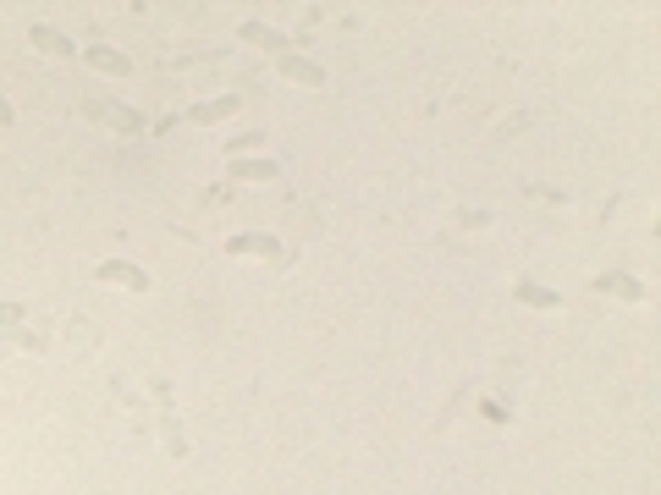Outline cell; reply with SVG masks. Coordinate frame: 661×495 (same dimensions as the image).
Wrapping results in <instances>:
<instances>
[{
  "label": "cell",
  "instance_id": "13",
  "mask_svg": "<svg viewBox=\"0 0 661 495\" xmlns=\"http://www.w3.org/2000/svg\"><path fill=\"white\" fill-rule=\"evenodd\" d=\"M17 319H22L17 303H0V330H17Z\"/></svg>",
  "mask_w": 661,
  "mask_h": 495
},
{
  "label": "cell",
  "instance_id": "8",
  "mask_svg": "<svg viewBox=\"0 0 661 495\" xmlns=\"http://www.w3.org/2000/svg\"><path fill=\"white\" fill-rule=\"evenodd\" d=\"M232 111H237V99H227V94H220V99H204V105H194V111H187V121L215 127V121H227Z\"/></svg>",
  "mask_w": 661,
  "mask_h": 495
},
{
  "label": "cell",
  "instance_id": "7",
  "mask_svg": "<svg viewBox=\"0 0 661 495\" xmlns=\"http://www.w3.org/2000/svg\"><path fill=\"white\" fill-rule=\"evenodd\" d=\"M28 39H34V50H45V55H61V61H67V55H78V45L67 39V33H61V28H45V22H34V28H28Z\"/></svg>",
  "mask_w": 661,
  "mask_h": 495
},
{
  "label": "cell",
  "instance_id": "4",
  "mask_svg": "<svg viewBox=\"0 0 661 495\" xmlns=\"http://www.w3.org/2000/svg\"><path fill=\"white\" fill-rule=\"evenodd\" d=\"M243 45L270 50V55H293V39L281 28H270V22H243Z\"/></svg>",
  "mask_w": 661,
  "mask_h": 495
},
{
  "label": "cell",
  "instance_id": "14",
  "mask_svg": "<svg viewBox=\"0 0 661 495\" xmlns=\"http://www.w3.org/2000/svg\"><path fill=\"white\" fill-rule=\"evenodd\" d=\"M12 121H17V111L6 105V94H0V127H12Z\"/></svg>",
  "mask_w": 661,
  "mask_h": 495
},
{
  "label": "cell",
  "instance_id": "1",
  "mask_svg": "<svg viewBox=\"0 0 661 495\" xmlns=\"http://www.w3.org/2000/svg\"><path fill=\"white\" fill-rule=\"evenodd\" d=\"M83 116H88V121H105V127H116V132H144V116L128 111V105H111V99H83Z\"/></svg>",
  "mask_w": 661,
  "mask_h": 495
},
{
  "label": "cell",
  "instance_id": "12",
  "mask_svg": "<svg viewBox=\"0 0 661 495\" xmlns=\"http://www.w3.org/2000/svg\"><path fill=\"white\" fill-rule=\"evenodd\" d=\"M248 149H265V138H260V132H237V138L227 144V154H248Z\"/></svg>",
  "mask_w": 661,
  "mask_h": 495
},
{
  "label": "cell",
  "instance_id": "9",
  "mask_svg": "<svg viewBox=\"0 0 661 495\" xmlns=\"http://www.w3.org/2000/svg\"><path fill=\"white\" fill-rule=\"evenodd\" d=\"M237 182H276V160H232Z\"/></svg>",
  "mask_w": 661,
  "mask_h": 495
},
{
  "label": "cell",
  "instance_id": "2",
  "mask_svg": "<svg viewBox=\"0 0 661 495\" xmlns=\"http://www.w3.org/2000/svg\"><path fill=\"white\" fill-rule=\"evenodd\" d=\"M94 276H100L105 286H128V292H149V270H144V264H133V259H105V264H100V270H94Z\"/></svg>",
  "mask_w": 661,
  "mask_h": 495
},
{
  "label": "cell",
  "instance_id": "3",
  "mask_svg": "<svg viewBox=\"0 0 661 495\" xmlns=\"http://www.w3.org/2000/svg\"><path fill=\"white\" fill-rule=\"evenodd\" d=\"M276 72L287 83H303V88H320L326 83V66L320 61H303V55H276Z\"/></svg>",
  "mask_w": 661,
  "mask_h": 495
},
{
  "label": "cell",
  "instance_id": "5",
  "mask_svg": "<svg viewBox=\"0 0 661 495\" xmlns=\"http://www.w3.org/2000/svg\"><path fill=\"white\" fill-rule=\"evenodd\" d=\"M83 55H88L94 72H105V78H133V55H121V50H111V45H88Z\"/></svg>",
  "mask_w": 661,
  "mask_h": 495
},
{
  "label": "cell",
  "instance_id": "10",
  "mask_svg": "<svg viewBox=\"0 0 661 495\" xmlns=\"http://www.w3.org/2000/svg\"><path fill=\"white\" fill-rule=\"evenodd\" d=\"M513 297H518V303H529V309H557V292L541 286V281H518Z\"/></svg>",
  "mask_w": 661,
  "mask_h": 495
},
{
  "label": "cell",
  "instance_id": "6",
  "mask_svg": "<svg viewBox=\"0 0 661 495\" xmlns=\"http://www.w3.org/2000/svg\"><path fill=\"white\" fill-rule=\"evenodd\" d=\"M232 259H276V237H265V231H243V237L227 243Z\"/></svg>",
  "mask_w": 661,
  "mask_h": 495
},
{
  "label": "cell",
  "instance_id": "11",
  "mask_svg": "<svg viewBox=\"0 0 661 495\" xmlns=\"http://www.w3.org/2000/svg\"><path fill=\"white\" fill-rule=\"evenodd\" d=\"M601 292L623 297V303H645V286H640L634 276H601Z\"/></svg>",
  "mask_w": 661,
  "mask_h": 495
}]
</instances>
